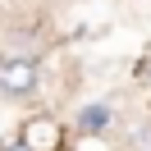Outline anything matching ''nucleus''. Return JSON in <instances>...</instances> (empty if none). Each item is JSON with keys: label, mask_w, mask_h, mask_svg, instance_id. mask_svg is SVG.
Listing matches in <instances>:
<instances>
[{"label": "nucleus", "mask_w": 151, "mask_h": 151, "mask_svg": "<svg viewBox=\"0 0 151 151\" xmlns=\"http://www.w3.org/2000/svg\"><path fill=\"white\" fill-rule=\"evenodd\" d=\"M41 92V64L32 55H5L0 60V96L5 101H28Z\"/></svg>", "instance_id": "1"}, {"label": "nucleus", "mask_w": 151, "mask_h": 151, "mask_svg": "<svg viewBox=\"0 0 151 151\" xmlns=\"http://www.w3.org/2000/svg\"><path fill=\"white\" fill-rule=\"evenodd\" d=\"M19 137L28 142L32 151H60V147H64V124L50 119V114H37V119H28L19 128Z\"/></svg>", "instance_id": "2"}, {"label": "nucleus", "mask_w": 151, "mask_h": 151, "mask_svg": "<svg viewBox=\"0 0 151 151\" xmlns=\"http://www.w3.org/2000/svg\"><path fill=\"white\" fill-rule=\"evenodd\" d=\"M110 124H114V105L110 101H92V105H83V110L73 114V128L83 133V137H105Z\"/></svg>", "instance_id": "3"}, {"label": "nucleus", "mask_w": 151, "mask_h": 151, "mask_svg": "<svg viewBox=\"0 0 151 151\" xmlns=\"http://www.w3.org/2000/svg\"><path fill=\"white\" fill-rule=\"evenodd\" d=\"M69 151H110V147H105V137H83V133H73Z\"/></svg>", "instance_id": "4"}, {"label": "nucleus", "mask_w": 151, "mask_h": 151, "mask_svg": "<svg viewBox=\"0 0 151 151\" xmlns=\"http://www.w3.org/2000/svg\"><path fill=\"white\" fill-rule=\"evenodd\" d=\"M133 151H151V124L133 128Z\"/></svg>", "instance_id": "5"}, {"label": "nucleus", "mask_w": 151, "mask_h": 151, "mask_svg": "<svg viewBox=\"0 0 151 151\" xmlns=\"http://www.w3.org/2000/svg\"><path fill=\"white\" fill-rule=\"evenodd\" d=\"M0 151H32V147H28L23 137H5V142H0Z\"/></svg>", "instance_id": "6"}, {"label": "nucleus", "mask_w": 151, "mask_h": 151, "mask_svg": "<svg viewBox=\"0 0 151 151\" xmlns=\"http://www.w3.org/2000/svg\"><path fill=\"white\" fill-rule=\"evenodd\" d=\"M137 78H142V83H151V50H147V60L137 64Z\"/></svg>", "instance_id": "7"}]
</instances>
